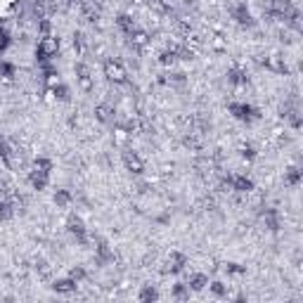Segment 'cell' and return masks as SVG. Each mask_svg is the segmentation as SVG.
Returning <instances> with one entry per match:
<instances>
[{"label":"cell","instance_id":"cb8c5ba5","mask_svg":"<svg viewBox=\"0 0 303 303\" xmlns=\"http://www.w3.org/2000/svg\"><path fill=\"white\" fill-rule=\"evenodd\" d=\"M34 168H40V170H48V173H50V170H52V161L45 159V156H38V159L34 161Z\"/></svg>","mask_w":303,"mask_h":303},{"label":"cell","instance_id":"30bf717a","mask_svg":"<svg viewBox=\"0 0 303 303\" xmlns=\"http://www.w3.org/2000/svg\"><path fill=\"white\" fill-rule=\"evenodd\" d=\"M234 19H237V24H242V26H254V17H251V12L246 10V5H237L234 8Z\"/></svg>","mask_w":303,"mask_h":303},{"label":"cell","instance_id":"7c38bea8","mask_svg":"<svg viewBox=\"0 0 303 303\" xmlns=\"http://www.w3.org/2000/svg\"><path fill=\"white\" fill-rule=\"evenodd\" d=\"M116 26L121 28L126 36L135 34V22H133V17H130V14H118V17H116Z\"/></svg>","mask_w":303,"mask_h":303},{"label":"cell","instance_id":"9a60e30c","mask_svg":"<svg viewBox=\"0 0 303 303\" xmlns=\"http://www.w3.org/2000/svg\"><path fill=\"white\" fill-rule=\"evenodd\" d=\"M76 72H78V83L83 90H90L92 88V78H90V72L86 69V64H78L76 66Z\"/></svg>","mask_w":303,"mask_h":303},{"label":"cell","instance_id":"8992f818","mask_svg":"<svg viewBox=\"0 0 303 303\" xmlns=\"http://www.w3.org/2000/svg\"><path fill=\"white\" fill-rule=\"evenodd\" d=\"M188 266V256L185 254H180V251H173L166 260V268H164V272H180V270H185Z\"/></svg>","mask_w":303,"mask_h":303},{"label":"cell","instance_id":"d4e9b609","mask_svg":"<svg viewBox=\"0 0 303 303\" xmlns=\"http://www.w3.org/2000/svg\"><path fill=\"white\" fill-rule=\"evenodd\" d=\"M0 74L5 76V78H14V74H17V69L12 66L10 62H0Z\"/></svg>","mask_w":303,"mask_h":303},{"label":"cell","instance_id":"603a6c76","mask_svg":"<svg viewBox=\"0 0 303 303\" xmlns=\"http://www.w3.org/2000/svg\"><path fill=\"white\" fill-rule=\"evenodd\" d=\"M240 156H242V159H246V161H254V159H256V150H254L251 144H242V147H240Z\"/></svg>","mask_w":303,"mask_h":303},{"label":"cell","instance_id":"277c9868","mask_svg":"<svg viewBox=\"0 0 303 303\" xmlns=\"http://www.w3.org/2000/svg\"><path fill=\"white\" fill-rule=\"evenodd\" d=\"M225 185H230L232 190H234V192H240V194H249V192H254V180L251 178H246V176H240V173H237V176H230V178H225L223 180Z\"/></svg>","mask_w":303,"mask_h":303},{"label":"cell","instance_id":"6da1fadb","mask_svg":"<svg viewBox=\"0 0 303 303\" xmlns=\"http://www.w3.org/2000/svg\"><path fill=\"white\" fill-rule=\"evenodd\" d=\"M60 52V38L54 36H43L36 45V60L38 62H50L54 54Z\"/></svg>","mask_w":303,"mask_h":303},{"label":"cell","instance_id":"4316f807","mask_svg":"<svg viewBox=\"0 0 303 303\" xmlns=\"http://www.w3.org/2000/svg\"><path fill=\"white\" fill-rule=\"evenodd\" d=\"M54 98L66 102V100H69V88H66V86H54Z\"/></svg>","mask_w":303,"mask_h":303},{"label":"cell","instance_id":"4fadbf2b","mask_svg":"<svg viewBox=\"0 0 303 303\" xmlns=\"http://www.w3.org/2000/svg\"><path fill=\"white\" fill-rule=\"evenodd\" d=\"M188 286L192 289V292H202L204 286H208V275H204V272H194V275L190 277Z\"/></svg>","mask_w":303,"mask_h":303},{"label":"cell","instance_id":"2e32d148","mask_svg":"<svg viewBox=\"0 0 303 303\" xmlns=\"http://www.w3.org/2000/svg\"><path fill=\"white\" fill-rule=\"evenodd\" d=\"M178 62V48H170V50H164V52L159 54V64H164V66H173V64Z\"/></svg>","mask_w":303,"mask_h":303},{"label":"cell","instance_id":"83f0119b","mask_svg":"<svg viewBox=\"0 0 303 303\" xmlns=\"http://www.w3.org/2000/svg\"><path fill=\"white\" fill-rule=\"evenodd\" d=\"M10 45V34L8 31H0V52H5Z\"/></svg>","mask_w":303,"mask_h":303},{"label":"cell","instance_id":"44dd1931","mask_svg":"<svg viewBox=\"0 0 303 303\" xmlns=\"http://www.w3.org/2000/svg\"><path fill=\"white\" fill-rule=\"evenodd\" d=\"M173 298H188L190 296V286L188 284H182V282H178V284H173Z\"/></svg>","mask_w":303,"mask_h":303},{"label":"cell","instance_id":"ba28073f","mask_svg":"<svg viewBox=\"0 0 303 303\" xmlns=\"http://www.w3.org/2000/svg\"><path fill=\"white\" fill-rule=\"evenodd\" d=\"M66 230L72 232V234L78 242H86V234H88V230H86V223L80 220L78 216H72V218L66 220Z\"/></svg>","mask_w":303,"mask_h":303},{"label":"cell","instance_id":"8fae6325","mask_svg":"<svg viewBox=\"0 0 303 303\" xmlns=\"http://www.w3.org/2000/svg\"><path fill=\"white\" fill-rule=\"evenodd\" d=\"M228 80H230L232 86H244V83H249V76H246V72H244V69H240V66H232L230 72H228Z\"/></svg>","mask_w":303,"mask_h":303},{"label":"cell","instance_id":"d6986e66","mask_svg":"<svg viewBox=\"0 0 303 303\" xmlns=\"http://www.w3.org/2000/svg\"><path fill=\"white\" fill-rule=\"evenodd\" d=\"M208 289H211V294H214L216 298H225V296H228V286H225L223 282H208Z\"/></svg>","mask_w":303,"mask_h":303},{"label":"cell","instance_id":"7a4b0ae2","mask_svg":"<svg viewBox=\"0 0 303 303\" xmlns=\"http://www.w3.org/2000/svg\"><path fill=\"white\" fill-rule=\"evenodd\" d=\"M230 114L234 116L237 121H244V124H251V121L260 118L258 109H254L251 104H246V102H232V104H230Z\"/></svg>","mask_w":303,"mask_h":303},{"label":"cell","instance_id":"5b68a950","mask_svg":"<svg viewBox=\"0 0 303 303\" xmlns=\"http://www.w3.org/2000/svg\"><path fill=\"white\" fill-rule=\"evenodd\" d=\"M124 166L128 170H130V173H135V176H140V173H144V161L140 159V156H138V154H135V152H124Z\"/></svg>","mask_w":303,"mask_h":303},{"label":"cell","instance_id":"9c48e42d","mask_svg":"<svg viewBox=\"0 0 303 303\" xmlns=\"http://www.w3.org/2000/svg\"><path fill=\"white\" fill-rule=\"evenodd\" d=\"M76 286H78V282L74 277H64V280H54L52 282V289L57 294H72V292H76Z\"/></svg>","mask_w":303,"mask_h":303},{"label":"cell","instance_id":"7402d4cb","mask_svg":"<svg viewBox=\"0 0 303 303\" xmlns=\"http://www.w3.org/2000/svg\"><path fill=\"white\" fill-rule=\"evenodd\" d=\"M159 298V292L154 289V286H144L142 292H140V301H156Z\"/></svg>","mask_w":303,"mask_h":303},{"label":"cell","instance_id":"3957f363","mask_svg":"<svg viewBox=\"0 0 303 303\" xmlns=\"http://www.w3.org/2000/svg\"><path fill=\"white\" fill-rule=\"evenodd\" d=\"M104 76H107V80H112V83H126L128 80V74H126V66L118 60H107L104 62Z\"/></svg>","mask_w":303,"mask_h":303},{"label":"cell","instance_id":"52a82bcc","mask_svg":"<svg viewBox=\"0 0 303 303\" xmlns=\"http://www.w3.org/2000/svg\"><path fill=\"white\" fill-rule=\"evenodd\" d=\"M28 182H31V188L34 190H45L48 188V182H50V173L48 170H40V168H34L28 173Z\"/></svg>","mask_w":303,"mask_h":303},{"label":"cell","instance_id":"ffe728a7","mask_svg":"<svg viewBox=\"0 0 303 303\" xmlns=\"http://www.w3.org/2000/svg\"><path fill=\"white\" fill-rule=\"evenodd\" d=\"M95 118H98V121H102V124H107L109 118H112V109H109L107 104H100V107H95Z\"/></svg>","mask_w":303,"mask_h":303},{"label":"cell","instance_id":"f1b7e54d","mask_svg":"<svg viewBox=\"0 0 303 303\" xmlns=\"http://www.w3.org/2000/svg\"><path fill=\"white\" fill-rule=\"evenodd\" d=\"M72 277L76 280V282H78V280H83V277H86V270H83V268H74V270H72Z\"/></svg>","mask_w":303,"mask_h":303},{"label":"cell","instance_id":"ac0fdd59","mask_svg":"<svg viewBox=\"0 0 303 303\" xmlns=\"http://www.w3.org/2000/svg\"><path fill=\"white\" fill-rule=\"evenodd\" d=\"M14 216V206L10 204V202H0V223H5Z\"/></svg>","mask_w":303,"mask_h":303},{"label":"cell","instance_id":"484cf974","mask_svg":"<svg viewBox=\"0 0 303 303\" xmlns=\"http://www.w3.org/2000/svg\"><path fill=\"white\" fill-rule=\"evenodd\" d=\"M225 270H228L230 275H244V272H246V268L240 266V263H228V266H225Z\"/></svg>","mask_w":303,"mask_h":303},{"label":"cell","instance_id":"e0dca14e","mask_svg":"<svg viewBox=\"0 0 303 303\" xmlns=\"http://www.w3.org/2000/svg\"><path fill=\"white\" fill-rule=\"evenodd\" d=\"M54 204L69 206L72 204V192H69V190H57V192H54Z\"/></svg>","mask_w":303,"mask_h":303},{"label":"cell","instance_id":"5bb4252c","mask_svg":"<svg viewBox=\"0 0 303 303\" xmlns=\"http://www.w3.org/2000/svg\"><path fill=\"white\" fill-rule=\"evenodd\" d=\"M284 185H289V188H298L301 185V170H298V166H292V168L284 170Z\"/></svg>","mask_w":303,"mask_h":303}]
</instances>
